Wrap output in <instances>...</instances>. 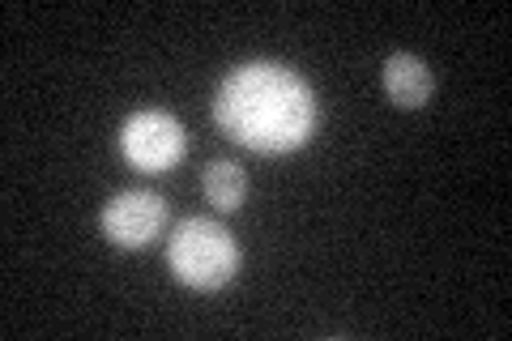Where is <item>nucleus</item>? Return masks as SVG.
<instances>
[{"instance_id": "nucleus-3", "label": "nucleus", "mask_w": 512, "mask_h": 341, "mask_svg": "<svg viewBox=\"0 0 512 341\" xmlns=\"http://www.w3.org/2000/svg\"><path fill=\"white\" fill-rule=\"evenodd\" d=\"M184 145V124L171 111H137L120 133V150L137 171H167L171 162L184 158Z\"/></svg>"}, {"instance_id": "nucleus-2", "label": "nucleus", "mask_w": 512, "mask_h": 341, "mask_svg": "<svg viewBox=\"0 0 512 341\" xmlns=\"http://www.w3.org/2000/svg\"><path fill=\"white\" fill-rule=\"evenodd\" d=\"M171 273L192 290H222L239 269L235 235L214 218H184L167 243Z\"/></svg>"}, {"instance_id": "nucleus-1", "label": "nucleus", "mask_w": 512, "mask_h": 341, "mask_svg": "<svg viewBox=\"0 0 512 341\" xmlns=\"http://www.w3.org/2000/svg\"><path fill=\"white\" fill-rule=\"evenodd\" d=\"M214 120L235 145L256 154L303 150L316 128V99L295 69L252 60L222 81L214 94Z\"/></svg>"}, {"instance_id": "nucleus-5", "label": "nucleus", "mask_w": 512, "mask_h": 341, "mask_svg": "<svg viewBox=\"0 0 512 341\" xmlns=\"http://www.w3.org/2000/svg\"><path fill=\"white\" fill-rule=\"evenodd\" d=\"M384 90H389V99L397 107L414 111V107L431 103V94H436V77H431V69L419 56L393 52L389 60H384Z\"/></svg>"}, {"instance_id": "nucleus-4", "label": "nucleus", "mask_w": 512, "mask_h": 341, "mask_svg": "<svg viewBox=\"0 0 512 341\" xmlns=\"http://www.w3.org/2000/svg\"><path fill=\"white\" fill-rule=\"evenodd\" d=\"M163 226H167V201L158 192L133 188L103 205V231L116 248H146Z\"/></svg>"}, {"instance_id": "nucleus-6", "label": "nucleus", "mask_w": 512, "mask_h": 341, "mask_svg": "<svg viewBox=\"0 0 512 341\" xmlns=\"http://www.w3.org/2000/svg\"><path fill=\"white\" fill-rule=\"evenodd\" d=\"M201 188H205V201H210L214 209H222V214H235V209L244 205V197H248V175H244L239 162L214 158L210 167H205Z\"/></svg>"}]
</instances>
